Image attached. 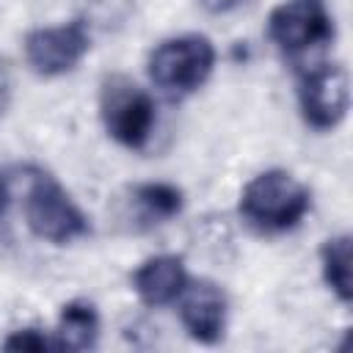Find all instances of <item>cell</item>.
<instances>
[{
    "label": "cell",
    "instance_id": "cell-1",
    "mask_svg": "<svg viewBox=\"0 0 353 353\" xmlns=\"http://www.w3.org/2000/svg\"><path fill=\"white\" fill-rule=\"evenodd\" d=\"M312 207L309 188L284 168H268L251 176L240 193V215L262 234L295 229Z\"/></svg>",
    "mask_w": 353,
    "mask_h": 353
},
{
    "label": "cell",
    "instance_id": "cell-2",
    "mask_svg": "<svg viewBox=\"0 0 353 353\" xmlns=\"http://www.w3.org/2000/svg\"><path fill=\"white\" fill-rule=\"evenodd\" d=\"M215 69V47L201 33H182L160 41L146 61L149 80L171 94L185 97L201 88Z\"/></svg>",
    "mask_w": 353,
    "mask_h": 353
},
{
    "label": "cell",
    "instance_id": "cell-3",
    "mask_svg": "<svg viewBox=\"0 0 353 353\" xmlns=\"http://www.w3.org/2000/svg\"><path fill=\"white\" fill-rule=\"evenodd\" d=\"M25 221L30 232L52 245H69L91 232L85 212L50 174H36L25 196Z\"/></svg>",
    "mask_w": 353,
    "mask_h": 353
},
{
    "label": "cell",
    "instance_id": "cell-4",
    "mask_svg": "<svg viewBox=\"0 0 353 353\" xmlns=\"http://www.w3.org/2000/svg\"><path fill=\"white\" fill-rule=\"evenodd\" d=\"M99 116L108 135L127 149H143L154 130L152 97L124 74H110L102 80Z\"/></svg>",
    "mask_w": 353,
    "mask_h": 353
},
{
    "label": "cell",
    "instance_id": "cell-5",
    "mask_svg": "<svg viewBox=\"0 0 353 353\" xmlns=\"http://www.w3.org/2000/svg\"><path fill=\"white\" fill-rule=\"evenodd\" d=\"M25 61L39 77H61L72 72L91 47V33L83 19L36 28L25 36Z\"/></svg>",
    "mask_w": 353,
    "mask_h": 353
},
{
    "label": "cell",
    "instance_id": "cell-6",
    "mask_svg": "<svg viewBox=\"0 0 353 353\" xmlns=\"http://www.w3.org/2000/svg\"><path fill=\"white\" fill-rule=\"evenodd\" d=\"M298 108L309 127L334 130L350 108V80L342 63H320L298 80Z\"/></svg>",
    "mask_w": 353,
    "mask_h": 353
},
{
    "label": "cell",
    "instance_id": "cell-7",
    "mask_svg": "<svg viewBox=\"0 0 353 353\" xmlns=\"http://www.w3.org/2000/svg\"><path fill=\"white\" fill-rule=\"evenodd\" d=\"M268 36L281 52L298 55L334 39V19L325 0H284L268 17Z\"/></svg>",
    "mask_w": 353,
    "mask_h": 353
},
{
    "label": "cell",
    "instance_id": "cell-8",
    "mask_svg": "<svg viewBox=\"0 0 353 353\" xmlns=\"http://www.w3.org/2000/svg\"><path fill=\"white\" fill-rule=\"evenodd\" d=\"M226 314H229V298L215 281L199 279L185 284L179 295V320L190 339L201 345L221 342L226 331Z\"/></svg>",
    "mask_w": 353,
    "mask_h": 353
},
{
    "label": "cell",
    "instance_id": "cell-9",
    "mask_svg": "<svg viewBox=\"0 0 353 353\" xmlns=\"http://www.w3.org/2000/svg\"><path fill=\"white\" fill-rule=\"evenodd\" d=\"M188 284L185 259L176 254H154L143 259L132 273V290L146 306L174 303Z\"/></svg>",
    "mask_w": 353,
    "mask_h": 353
},
{
    "label": "cell",
    "instance_id": "cell-10",
    "mask_svg": "<svg viewBox=\"0 0 353 353\" xmlns=\"http://www.w3.org/2000/svg\"><path fill=\"white\" fill-rule=\"evenodd\" d=\"M99 339V312L91 301H69L58 312L52 345L58 350H91Z\"/></svg>",
    "mask_w": 353,
    "mask_h": 353
},
{
    "label": "cell",
    "instance_id": "cell-11",
    "mask_svg": "<svg viewBox=\"0 0 353 353\" xmlns=\"http://www.w3.org/2000/svg\"><path fill=\"white\" fill-rule=\"evenodd\" d=\"M350 234H334L320 245V273L325 287L342 301H353V245Z\"/></svg>",
    "mask_w": 353,
    "mask_h": 353
},
{
    "label": "cell",
    "instance_id": "cell-12",
    "mask_svg": "<svg viewBox=\"0 0 353 353\" xmlns=\"http://www.w3.org/2000/svg\"><path fill=\"white\" fill-rule=\"evenodd\" d=\"M132 201L138 204L141 215L146 221H154V223H163V221L179 215L185 207L182 190L171 182H143L135 188Z\"/></svg>",
    "mask_w": 353,
    "mask_h": 353
},
{
    "label": "cell",
    "instance_id": "cell-13",
    "mask_svg": "<svg viewBox=\"0 0 353 353\" xmlns=\"http://www.w3.org/2000/svg\"><path fill=\"white\" fill-rule=\"evenodd\" d=\"M50 347H55L52 339L39 328H17L3 339V350L11 353H44Z\"/></svg>",
    "mask_w": 353,
    "mask_h": 353
},
{
    "label": "cell",
    "instance_id": "cell-14",
    "mask_svg": "<svg viewBox=\"0 0 353 353\" xmlns=\"http://www.w3.org/2000/svg\"><path fill=\"white\" fill-rule=\"evenodd\" d=\"M210 14H229L234 8H240L245 0H199Z\"/></svg>",
    "mask_w": 353,
    "mask_h": 353
},
{
    "label": "cell",
    "instance_id": "cell-15",
    "mask_svg": "<svg viewBox=\"0 0 353 353\" xmlns=\"http://www.w3.org/2000/svg\"><path fill=\"white\" fill-rule=\"evenodd\" d=\"M6 105H8V80H6V74H0V116H3Z\"/></svg>",
    "mask_w": 353,
    "mask_h": 353
},
{
    "label": "cell",
    "instance_id": "cell-16",
    "mask_svg": "<svg viewBox=\"0 0 353 353\" xmlns=\"http://www.w3.org/2000/svg\"><path fill=\"white\" fill-rule=\"evenodd\" d=\"M6 204H8V185H6V179L0 174V215L6 212Z\"/></svg>",
    "mask_w": 353,
    "mask_h": 353
}]
</instances>
